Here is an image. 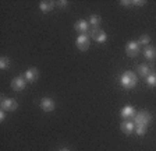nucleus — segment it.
<instances>
[{"label":"nucleus","instance_id":"f257e3e1","mask_svg":"<svg viewBox=\"0 0 156 151\" xmlns=\"http://www.w3.org/2000/svg\"><path fill=\"white\" fill-rule=\"evenodd\" d=\"M120 83L121 86L124 87L126 90H131L136 86V83H138V79H136V74L133 72H126L121 74L120 77Z\"/></svg>","mask_w":156,"mask_h":151},{"label":"nucleus","instance_id":"f03ea898","mask_svg":"<svg viewBox=\"0 0 156 151\" xmlns=\"http://www.w3.org/2000/svg\"><path fill=\"white\" fill-rule=\"evenodd\" d=\"M151 122H152V115L148 111H140V112H136L135 116H134V123L135 125L148 126Z\"/></svg>","mask_w":156,"mask_h":151},{"label":"nucleus","instance_id":"7ed1b4c3","mask_svg":"<svg viewBox=\"0 0 156 151\" xmlns=\"http://www.w3.org/2000/svg\"><path fill=\"white\" fill-rule=\"evenodd\" d=\"M0 104H2V109L3 111H16L18 108V104H17L16 99L13 98H7V97H2L0 99Z\"/></svg>","mask_w":156,"mask_h":151},{"label":"nucleus","instance_id":"20e7f679","mask_svg":"<svg viewBox=\"0 0 156 151\" xmlns=\"http://www.w3.org/2000/svg\"><path fill=\"white\" fill-rule=\"evenodd\" d=\"M91 36L92 39L96 41L98 43H105L107 41V35L102 28H92L91 30Z\"/></svg>","mask_w":156,"mask_h":151},{"label":"nucleus","instance_id":"39448f33","mask_svg":"<svg viewBox=\"0 0 156 151\" xmlns=\"http://www.w3.org/2000/svg\"><path fill=\"white\" fill-rule=\"evenodd\" d=\"M140 43H138V41H130V42L127 43L126 46V53L127 56H130V57H135V56H138V53H140Z\"/></svg>","mask_w":156,"mask_h":151},{"label":"nucleus","instance_id":"423d86ee","mask_svg":"<svg viewBox=\"0 0 156 151\" xmlns=\"http://www.w3.org/2000/svg\"><path fill=\"white\" fill-rule=\"evenodd\" d=\"M75 45L80 50H87L89 48V36L87 34H82V35H78V38L75 39Z\"/></svg>","mask_w":156,"mask_h":151},{"label":"nucleus","instance_id":"0eeeda50","mask_svg":"<svg viewBox=\"0 0 156 151\" xmlns=\"http://www.w3.org/2000/svg\"><path fill=\"white\" fill-rule=\"evenodd\" d=\"M25 87H27V80L24 77H21V76L13 79V81H11V88L14 91H23Z\"/></svg>","mask_w":156,"mask_h":151},{"label":"nucleus","instance_id":"6e6552de","mask_svg":"<svg viewBox=\"0 0 156 151\" xmlns=\"http://www.w3.org/2000/svg\"><path fill=\"white\" fill-rule=\"evenodd\" d=\"M56 104L52 98H49V97H45V98L41 99V109L43 112H52L55 109Z\"/></svg>","mask_w":156,"mask_h":151},{"label":"nucleus","instance_id":"1a4fd4ad","mask_svg":"<svg viewBox=\"0 0 156 151\" xmlns=\"http://www.w3.org/2000/svg\"><path fill=\"white\" fill-rule=\"evenodd\" d=\"M74 30L77 31L80 35H82V34H87L88 31H89V23L85 20H78L77 23L74 24Z\"/></svg>","mask_w":156,"mask_h":151},{"label":"nucleus","instance_id":"9d476101","mask_svg":"<svg viewBox=\"0 0 156 151\" xmlns=\"http://www.w3.org/2000/svg\"><path fill=\"white\" fill-rule=\"evenodd\" d=\"M120 127H121V131H123V133L131 134V133L135 130V123H134V120H131V119H126V120L120 125Z\"/></svg>","mask_w":156,"mask_h":151},{"label":"nucleus","instance_id":"9b49d317","mask_svg":"<svg viewBox=\"0 0 156 151\" xmlns=\"http://www.w3.org/2000/svg\"><path fill=\"white\" fill-rule=\"evenodd\" d=\"M38 76H39V72H38V69H35V67H29V69L24 73L25 80L29 81V83L36 81V80H38Z\"/></svg>","mask_w":156,"mask_h":151},{"label":"nucleus","instance_id":"f8f14e48","mask_svg":"<svg viewBox=\"0 0 156 151\" xmlns=\"http://www.w3.org/2000/svg\"><path fill=\"white\" fill-rule=\"evenodd\" d=\"M153 70H152V66L151 64H146V63H144V64H140L138 66V69H136V73L140 76H142V77H148V76L152 73Z\"/></svg>","mask_w":156,"mask_h":151},{"label":"nucleus","instance_id":"ddd939ff","mask_svg":"<svg viewBox=\"0 0 156 151\" xmlns=\"http://www.w3.org/2000/svg\"><path fill=\"white\" fill-rule=\"evenodd\" d=\"M120 113H121V118H124V120H126V119H134V116H135V109H134L133 106L127 105L121 109Z\"/></svg>","mask_w":156,"mask_h":151},{"label":"nucleus","instance_id":"4468645a","mask_svg":"<svg viewBox=\"0 0 156 151\" xmlns=\"http://www.w3.org/2000/svg\"><path fill=\"white\" fill-rule=\"evenodd\" d=\"M144 56H145L148 60H155L156 57V48L155 46H145L142 50Z\"/></svg>","mask_w":156,"mask_h":151},{"label":"nucleus","instance_id":"2eb2a0df","mask_svg":"<svg viewBox=\"0 0 156 151\" xmlns=\"http://www.w3.org/2000/svg\"><path fill=\"white\" fill-rule=\"evenodd\" d=\"M55 2H45V0H43V2H41V3H39V9H41V11H42V13H49V11H52L53 10V7H55Z\"/></svg>","mask_w":156,"mask_h":151},{"label":"nucleus","instance_id":"dca6fc26","mask_svg":"<svg viewBox=\"0 0 156 151\" xmlns=\"http://www.w3.org/2000/svg\"><path fill=\"white\" fill-rule=\"evenodd\" d=\"M145 80H146V84L149 87H156V70H153Z\"/></svg>","mask_w":156,"mask_h":151},{"label":"nucleus","instance_id":"f3484780","mask_svg":"<svg viewBox=\"0 0 156 151\" xmlns=\"http://www.w3.org/2000/svg\"><path fill=\"white\" fill-rule=\"evenodd\" d=\"M89 25L91 27H94V28H98L99 27V23H101V17L99 16H96V14H92L91 17H89Z\"/></svg>","mask_w":156,"mask_h":151},{"label":"nucleus","instance_id":"a211bd4d","mask_svg":"<svg viewBox=\"0 0 156 151\" xmlns=\"http://www.w3.org/2000/svg\"><path fill=\"white\" fill-rule=\"evenodd\" d=\"M9 67H10L9 57H6V56H2V57H0V69H2V70H7Z\"/></svg>","mask_w":156,"mask_h":151},{"label":"nucleus","instance_id":"6ab92c4d","mask_svg":"<svg viewBox=\"0 0 156 151\" xmlns=\"http://www.w3.org/2000/svg\"><path fill=\"white\" fill-rule=\"evenodd\" d=\"M146 130H148V126H145V125H135V133L138 136H144L146 133Z\"/></svg>","mask_w":156,"mask_h":151},{"label":"nucleus","instance_id":"aec40b11","mask_svg":"<svg viewBox=\"0 0 156 151\" xmlns=\"http://www.w3.org/2000/svg\"><path fill=\"white\" fill-rule=\"evenodd\" d=\"M149 41H151V38H149V35H141L140 36V39H138V43L140 45H148L149 43Z\"/></svg>","mask_w":156,"mask_h":151},{"label":"nucleus","instance_id":"412c9836","mask_svg":"<svg viewBox=\"0 0 156 151\" xmlns=\"http://www.w3.org/2000/svg\"><path fill=\"white\" fill-rule=\"evenodd\" d=\"M133 4H134V6H144V4H145V2H144V0H134Z\"/></svg>","mask_w":156,"mask_h":151},{"label":"nucleus","instance_id":"4be33fe9","mask_svg":"<svg viewBox=\"0 0 156 151\" xmlns=\"http://www.w3.org/2000/svg\"><path fill=\"white\" fill-rule=\"evenodd\" d=\"M56 4H57L58 7H66L67 6V2H66V0H60V2H57Z\"/></svg>","mask_w":156,"mask_h":151},{"label":"nucleus","instance_id":"5701e85b","mask_svg":"<svg viewBox=\"0 0 156 151\" xmlns=\"http://www.w3.org/2000/svg\"><path fill=\"white\" fill-rule=\"evenodd\" d=\"M4 119H6V111L2 109V111H0V122H3Z\"/></svg>","mask_w":156,"mask_h":151},{"label":"nucleus","instance_id":"b1692460","mask_svg":"<svg viewBox=\"0 0 156 151\" xmlns=\"http://www.w3.org/2000/svg\"><path fill=\"white\" fill-rule=\"evenodd\" d=\"M121 4H123V6H130V4H133V2H130V0H121Z\"/></svg>","mask_w":156,"mask_h":151},{"label":"nucleus","instance_id":"393cba45","mask_svg":"<svg viewBox=\"0 0 156 151\" xmlns=\"http://www.w3.org/2000/svg\"><path fill=\"white\" fill-rule=\"evenodd\" d=\"M60 151H70V150H68V148H62Z\"/></svg>","mask_w":156,"mask_h":151}]
</instances>
